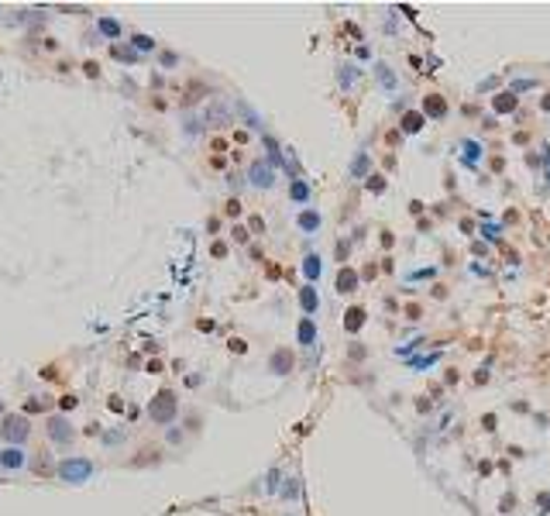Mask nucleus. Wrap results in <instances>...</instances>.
Returning a JSON list of instances; mask_svg holds the SVG:
<instances>
[{"label":"nucleus","instance_id":"nucleus-1","mask_svg":"<svg viewBox=\"0 0 550 516\" xmlns=\"http://www.w3.org/2000/svg\"><path fill=\"white\" fill-rule=\"evenodd\" d=\"M148 417H151L155 423H169V420L176 417V396H172V392H158V396L151 399V406H148Z\"/></svg>","mask_w":550,"mask_h":516},{"label":"nucleus","instance_id":"nucleus-2","mask_svg":"<svg viewBox=\"0 0 550 516\" xmlns=\"http://www.w3.org/2000/svg\"><path fill=\"white\" fill-rule=\"evenodd\" d=\"M0 434H3L10 444L28 441V420H24V417H3V423H0Z\"/></svg>","mask_w":550,"mask_h":516},{"label":"nucleus","instance_id":"nucleus-3","mask_svg":"<svg viewBox=\"0 0 550 516\" xmlns=\"http://www.w3.org/2000/svg\"><path fill=\"white\" fill-rule=\"evenodd\" d=\"M59 475H62L66 482H79L83 475H90V461H62Z\"/></svg>","mask_w":550,"mask_h":516},{"label":"nucleus","instance_id":"nucleus-4","mask_svg":"<svg viewBox=\"0 0 550 516\" xmlns=\"http://www.w3.org/2000/svg\"><path fill=\"white\" fill-rule=\"evenodd\" d=\"M48 434H52L55 441H62V444L72 441V430H69V423H66V420H59V417H52V420H48Z\"/></svg>","mask_w":550,"mask_h":516},{"label":"nucleus","instance_id":"nucleus-5","mask_svg":"<svg viewBox=\"0 0 550 516\" xmlns=\"http://www.w3.org/2000/svg\"><path fill=\"white\" fill-rule=\"evenodd\" d=\"M0 458H3V465H7V468H17V465H21V461H24V458H21V451H17V447H10V451H3V454H0Z\"/></svg>","mask_w":550,"mask_h":516},{"label":"nucleus","instance_id":"nucleus-6","mask_svg":"<svg viewBox=\"0 0 550 516\" xmlns=\"http://www.w3.org/2000/svg\"><path fill=\"white\" fill-rule=\"evenodd\" d=\"M354 282H358V279H354V272H341V279H337L341 293H351V289H354Z\"/></svg>","mask_w":550,"mask_h":516},{"label":"nucleus","instance_id":"nucleus-7","mask_svg":"<svg viewBox=\"0 0 550 516\" xmlns=\"http://www.w3.org/2000/svg\"><path fill=\"white\" fill-rule=\"evenodd\" d=\"M289 365H292V358H289L285 351H278V355H275V358H272V369H275V372H285V369H289Z\"/></svg>","mask_w":550,"mask_h":516},{"label":"nucleus","instance_id":"nucleus-8","mask_svg":"<svg viewBox=\"0 0 550 516\" xmlns=\"http://www.w3.org/2000/svg\"><path fill=\"white\" fill-rule=\"evenodd\" d=\"M423 110H426V114H433V117H440V114H444V103L433 96V100H426V103H423Z\"/></svg>","mask_w":550,"mask_h":516},{"label":"nucleus","instance_id":"nucleus-9","mask_svg":"<svg viewBox=\"0 0 550 516\" xmlns=\"http://www.w3.org/2000/svg\"><path fill=\"white\" fill-rule=\"evenodd\" d=\"M251 176H255V183H258V186H269V183H272V179H269L272 172H269V169H262V165H258V169H251Z\"/></svg>","mask_w":550,"mask_h":516},{"label":"nucleus","instance_id":"nucleus-10","mask_svg":"<svg viewBox=\"0 0 550 516\" xmlns=\"http://www.w3.org/2000/svg\"><path fill=\"white\" fill-rule=\"evenodd\" d=\"M299 341H303V344H310V341H313V324H310V320L299 327Z\"/></svg>","mask_w":550,"mask_h":516},{"label":"nucleus","instance_id":"nucleus-11","mask_svg":"<svg viewBox=\"0 0 550 516\" xmlns=\"http://www.w3.org/2000/svg\"><path fill=\"white\" fill-rule=\"evenodd\" d=\"M303 306H306V310L317 306V293H313V289H303Z\"/></svg>","mask_w":550,"mask_h":516},{"label":"nucleus","instance_id":"nucleus-12","mask_svg":"<svg viewBox=\"0 0 550 516\" xmlns=\"http://www.w3.org/2000/svg\"><path fill=\"white\" fill-rule=\"evenodd\" d=\"M303 227H306V231H313V227H317V224H320V217H317V214H303Z\"/></svg>","mask_w":550,"mask_h":516},{"label":"nucleus","instance_id":"nucleus-13","mask_svg":"<svg viewBox=\"0 0 550 516\" xmlns=\"http://www.w3.org/2000/svg\"><path fill=\"white\" fill-rule=\"evenodd\" d=\"M495 107H499V110H509V107H516V96H512V100H509V96H502V100H495Z\"/></svg>","mask_w":550,"mask_h":516},{"label":"nucleus","instance_id":"nucleus-14","mask_svg":"<svg viewBox=\"0 0 550 516\" xmlns=\"http://www.w3.org/2000/svg\"><path fill=\"white\" fill-rule=\"evenodd\" d=\"M317 272H320V265H317V258H306V276H310V279H313V276H317Z\"/></svg>","mask_w":550,"mask_h":516},{"label":"nucleus","instance_id":"nucleus-15","mask_svg":"<svg viewBox=\"0 0 550 516\" xmlns=\"http://www.w3.org/2000/svg\"><path fill=\"white\" fill-rule=\"evenodd\" d=\"M361 317H365V313H361V310H351V320H347V327H351V330H354V327H358V324H361Z\"/></svg>","mask_w":550,"mask_h":516},{"label":"nucleus","instance_id":"nucleus-16","mask_svg":"<svg viewBox=\"0 0 550 516\" xmlns=\"http://www.w3.org/2000/svg\"><path fill=\"white\" fill-rule=\"evenodd\" d=\"M135 45H138V48H155V42H151V38H144V35H138Z\"/></svg>","mask_w":550,"mask_h":516},{"label":"nucleus","instance_id":"nucleus-17","mask_svg":"<svg viewBox=\"0 0 550 516\" xmlns=\"http://www.w3.org/2000/svg\"><path fill=\"white\" fill-rule=\"evenodd\" d=\"M100 28H103V31H107V35H117V31H121V28H117V24H114V21H103V24H100Z\"/></svg>","mask_w":550,"mask_h":516},{"label":"nucleus","instance_id":"nucleus-18","mask_svg":"<svg viewBox=\"0 0 550 516\" xmlns=\"http://www.w3.org/2000/svg\"><path fill=\"white\" fill-rule=\"evenodd\" d=\"M292 196H296V200H303V196H306V186H303V183H296V186H292Z\"/></svg>","mask_w":550,"mask_h":516}]
</instances>
